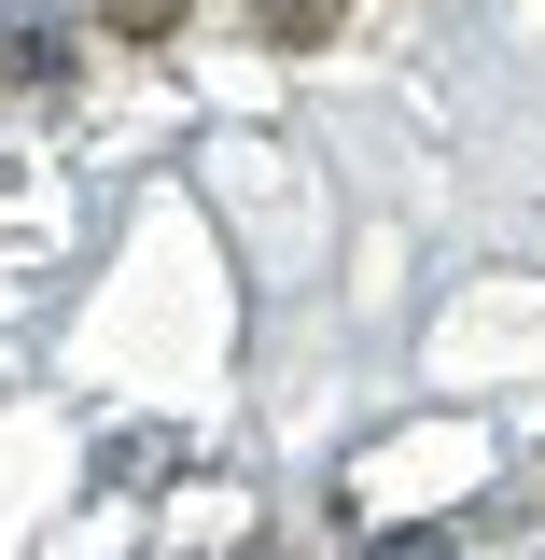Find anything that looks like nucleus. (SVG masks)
I'll return each mask as SVG.
<instances>
[{"label":"nucleus","mask_w":545,"mask_h":560,"mask_svg":"<svg viewBox=\"0 0 545 560\" xmlns=\"http://www.w3.org/2000/svg\"><path fill=\"white\" fill-rule=\"evenodd\" d=\"M252 14H266L280 43H308V28H322V14H336V0H252Z\"/></svg>","instance_id":"nucleus-1"}]
</instances>
